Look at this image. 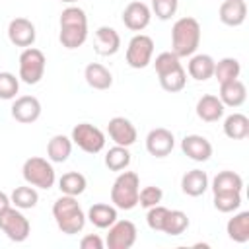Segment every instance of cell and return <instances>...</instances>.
I'll return each mask as SVG.
<instances>
[{
  "label": "cell",
  "mask_w": 249,
  "mask_h": 249,
  "mask_svg": "<svg viewBox=\"0 0 249 249\" xmlns=\"http://www.w3.org/2000/svg\"><path fill=\"white\" fill-rule=\"evenodd\" d=\"M58 41L64 49H80L88 39V16L78 6H68L60 14Z\"/></svg>",
  "instance_id": "obj_1"
},
{
  "label": "cell",
  "mask_w": 249,
  "mask_h": 249,
  "mask_svg": "<svg viewBox=\"0 0 249 249\" xmlns=\"http://www.w3.org/2000/svg\"><path fill=\"white\" fill-rule=\"evenodd\" d=\"M200 35L202 31L196 18H179L171 27V53H175L179 58L193 56L200 45Z\"/></svg>",
  "instance_id": "obj_2"
},
{
  "label": "cell",
  "mask_w": 249,
  "mask_h": 249,
  "mask_svg": "<svg viewBox=\"0 0 249 249\" xmlns=\"http://www.w3.org/2000/svg\"><path fill=\"white\" fill-rule=\"evenodd\" d=\"M53 218L58 226V230L66 235H76L86 226V214L78 202L76 196L62 195L53 204Z\"/></svg>",
  "instance_id": "obj_3"
},
{
  "label": "cell",
  "mask_w": 249,
  "mask_h": 249,
  "mask_svg": "<svg viewBox=\"0 0 249 249\" xmlns=\"http://www.w3.org/2000/svg\"><path fill=\"white\" fill-rule=\"evenodd\" d=\"M140 177L134 171H121L111 187V202L117 210H132L138 204Z\"/></svg>",
  "instance_id": "obj_4"
},
{
  "label": "cell",
  "mask_w": 249,
  "mask_h": 249,
  "mask_svg": "<svg viewBox=\"0 0 249 249\" xmlns=\"http://www.w3.org/2000/svg\"><path fill=\"white\" fill-rule=\"evenodd\" d=\"M21 175H23L25 183L35 187V189L49 191L56 183V173H54L53 161L45 160V158H39V156H31L23 161Z\"/></svg>",
  "instance_id": "obj_5"
},
{
  "label": "cell",
  "mask_w": 249,
  "mask_h": 249,
  "mask_svg": "<svg viewBox=\"0 0 249 249\" xmlns=\"http://www.w3.org/2000/svg\"><path fill=\"white\" fill-rule=\"evenodd\" d=\"M45 66H47V58H45L43 51H39L35 47H27L19 54V76L18 78L23 84L35 86L45 76Z\"/></svg>",
  "instance_id": "obj_6"
},
{
  "label": "cell",
  "mask_w": 249,
  "mask_h": 249,
  "mask_svg": "<svg viewBox=\"0 0 249 249\" xmlns=\"http://www.w3.org/2000/svg\"><path fill=\"white\" fill-rule=\"evenodd\" d=\"M0 230L6 233V237L10 241L21 243L29 237L31 231V224L29 220L23 216V212L16 206H8L6 210L0 212Z\"/></svg>",
  "instance_id": "obj_7"
},
{
  "label": "cell",
  "mask_w": 249,
  "mask_h": 249,
  "mask_svg": "<svg viewBox=\"0 0 249 249\" xmlns=\"http://www.w3.org/2000/svg\"><path fill=\"white\" fill-rule=\"evenodd\" d=\"M70 140L82 152L91 154V156L93 154H99L105 148V134H103V130L97 128V126H93L91 123H78L72 128Z\"/></svg>",
  "instance_id": "obj_8"
},
{
  "label": "cell",
  "mask_w": 249,
  "mask_h": 249,
  "mask_svg": "<svg viewBox=\"0 0 249 249\" xmlns=\"http://www.w3.org/2000/svg\"><path fill=\"white\" fill-rule=\"evenodd\" d=\"M152 56H154V41L150 35H144V33H136L130 41H128V47H126V64L130 68H146L150 62H152Z\"/></svg>",
  "instance_id": "obj_9"
},
{
  "label": "cell",
  "mask_w": 249,
  "mask_h": 249,
  "mask_svg": "<svg viewBox=\"0 0 249 249\" xmlns=\"http://www.w3.org/2000/svg\"><path fill=\"white\" fill-rule=\"evenodd\" d=\"M107 230L109 233L105 237V245L109 249H130L136 243L138 230L130 220H115Z\"/></svg>",
  "instance_id": "obj_10"
},
{
  "label": "cell",
  "mask_w": 249,
  "mask_h": 249,
  "mask_svg": "<svg viewBox=\"0 0 249 249\" xmlns=\"http://www.w3.org/2000/svg\"><path fill=\"white\" fill-rule=\"evenodd\" d=\"M175 148V136L171 130L163 128V126H158V128H152L146 136V150L150 156L154 158H165L173 152Z\"/></svg>",
  "instance_id": "obj_11"
},
{
  "label": "cell",
  "mask_w": 249,
  "mask_h": 249,
  "mask_svg": "<svg viewBox=\"0 0 249 249\" xmlns=\"http://www.w3.org/2000/svg\"><path fill=\"white\" fill-rule=\"evenodd\" d=\"M150 19H152V10L148 8V4H144L140 0H134V2L126 4L124 10H123V23L130 31L146 29L150 25Z\"/></svg>",
  "instance_id": "obj_12"
},
{
  "label": "cell",
  "mask_w": 249,
  "mask_h": 249,
  "mask_svg": "<svg viewBox=\"0 0 249 249\" xmlns=\"http://www.w3.org/2000/svg\"><path fill=\"white\" fill-rule=\"evenodd\" d=\"M35 37H37L35 25L27 18H14L8 23V39L12 45L27 49V47H33Z\"/></svg>",
  "instance_id": "obj_13"
},
{
  "label": "cell",
  "mask_w": 249,
  "mask_h": 249,
  "mask_svg": "<svg viewBox=\"0 0 249 249\" xmlns=\"http://www.w3.org/2000/svg\"><path fill=\"white\" fill-rule=\"evenodd\" d=\"M107 134L117 146H132L138 138L136 126L126 117H113L107 123Z\"/></svg>",
  "instance_id": "obj_14"
},
{
  "label": "cell",
  "mask_w": 249,
  "mask_h": 249,
  "mask_svg": "<svg viewBox=\"0 0 249 249\" xmlns=\"http://www.w3.org/2000/svg\"><path fill=\"white\" fill-rule=\"evenodd\" d=\"M12 117L21 124L35 123L41 117V101L35 95L16 97V101L12 103Z\"/></svg>",
  "instance_id": "obj_15"
},
{
  "label": "cell",
  "mask_w": 249,
  "mask_h": 249,
  "mask_svg": "<svg viewBox=\"0 0 249 249\" xmlns=\"http://www.w3.org/2000/svg\"><path fill=\"white\" fill-rule=\"evenodd\" d=\"M121 49V35L109 27V25H101L95 29L93 35V51L99 56H113L117 54Z\"/></svg>",
  "instance_id": "obj_16"
},
{
  "label": "cell",
  "mask_w": 249,
  "mask_h": 249,
  "mask_svg": "<svg viewBox=\"0 0 249 249\" xmlns=\"http://www.w3.org/2000/svg\"><path fill=\"white\" fill-rule=\"evenodd\" d=\"M181 150L183 154L193 160V161H208L212 156V144L208 138L200 134H187L181 140Z\"/></svg>",
  "instance_id": "obj_17"
},
{
  "label": "cell",
  "mask_w": 249,
  "mask_h": 249,
  "mask_svg": "<svg viewBox=\"0 0 249 249\" xmlns=\"http://www.w3.org/2000/svg\"><path fill=\"white\" fill-rule=\"evenodd\" d=\"M218 18L224 25L237 27L247 18V4L245 0H224L218 10Z\"/></svg>",
  "instance_id": "obj_18"
},
{
  "label": "cell",
  "mask_w": 249,
  "mask_h": 249,
  "mask_svg": "<svg viewBox=\"0 0 249 249\" xmlns=\"http://www.w3.org/2000/svg\"><path fill=\"white\" fill-rule=\"evenodd\" d=\"M195 109H196V117L200 121H204V123H216V121H220L224 117V111H226V107L220 101V97L218 95H212V93L202 95L196 101V107Z\"/></svg>",
  "instance_id": "obj_19"
},
{
  "label": "cell",
  "mask_w": 249,
  "mask_h": 249,
  "mask_svg": "<svg viewBox=\"0 0 249 249\" xmlns=\"http://www.w3.org/2000/svg\"><path fill=\"white\" fill-rule=\"evenodd\" d=\"M220 101L224 103V107H241L247 99V88L245 84L237 78V80H230L220 84Z\"/></svg>",
  "instance_id": "obj_20"
},
{
  "label": "cell",
  "mask_w": 249,
  "mask_h": 249,
  "mask_svg": "<svg viewBox=\"0 0 249 249\" xmlns=\"http://www.w3.org/2000/svg\"><path fill=\"white\" fill-rule=\"evenodd\" d=\"M214 58L210 56V54H204V53H200V54H193V56H189V64H187V72H189V76L193 78V80H196V82H206V80H210L212 78V74H214Z\"/></svg>",
  "instance_id": "obj_21"
},
{
  "label": "cell",
  "mask_w": 249,
  "mask_h": 249,
  "mask_svg": "<svg viewBox=\"0 0 249 249\" xmlns=\"http://www.w3.org/2000/svg\"><path fill=\"white\" fill-rule=\"evenodd\" d=\"M210 187L208 175L202 169H191L181 177V191L187 196H200Z\"/></svg>",
  "instance_id": "obj_22"
},
{
  "label": "cell",
  "mask_w": 249,
  "mask_h": 249,
  "mask_svg": "<svg viewBox=\"0 0 249 249\" xmlns=\"http://www.w3.org/2000/svg\"><path fill=\"white\" fill-rule=\"evenodd\" d=\"M117 208L113 204H107V202H95L89 206L88 214H86V220H89L95 228L99 230H107L115 220H117Z\"/></svg>",
  "instance_id": "obj_23"
},
{
  "label": "cell",
  "mask_w": 249,
  "mask_h": 249,
  "mask_svg": "<svg viewBox=\"0 0 249 249\" xmlns=\"http://www.w3.org/2000/svg\"><path fill=\"white\" fill-rule=\"evenodd\" d=\"M84 78L93 89H109L113 86V74L99 62H89L84 70Z\"/></svg>",
  "instance_id": "obj_24"
},
{
  "label": "cell",
  "mask_w": 249,
  "mask_h": 249,
  "mask_svg": "<svg viewBox=\"0 0 249 249\" xmlns=\"http://www.w3.org/2000/svg\"><path fill=\"white\" fill-rule=\"evenodd\" d=\"M226 233L235 243H247L249 241V212L241 210L233 214V218H230L226 224Z\"/></svg>",
  "instance_id": "obj_25"
},
{
  "label": "cell",
  "mask_w": 249,
  "mask_h": 249,
  "mask_svg": "<svg viewBox=\"0 0 249 249\" xmlns=\"http://www.w3.org/2000/svg\"><path fill=\"white\" fill-rule=\"evenodd\" d=\"M224 134L230 140H243L249 136V117L243 113H231L224 119Z\"/></svg>",
  "instance_id": "obj_26"
},
{
  "label": "cell",
  "mask_w": 249,
  "mask_h": 249,
  "mask_svg": "<svg viewBox=\"0 0 249 249\" xmlns=\"http://www.w3.org/2000/svg\"><path fill=\"white\" fill-rule=\"evenodd\" d=\"M212 193H241L243 191V179L235 171H220L212 179Z\"/></svg>",
  "instance_id": "obj_27"
},
{
  "label": "cell",
  "mask_w": 249,
  "mask_h": 249,
  "mask_svg": "<svg viewBox=\"0 0 249 249\" xmlns=\"http://www.w3.org/2000/svg\"><path fill=\"white\" fill-rule=\"evenodd\" d=\"M72 154V140L64 134H54L47 144V158L53 163H62Z\"/></svg>",
  "instance_id": "obj_28"
},
{
  "label": "cell",
  "mask_w": 249,
  "mask_h": 249,
  "mask_svg": "<svg viewBox=\"0 0 249 249\" xmlns=\"http://www.w3.org/2000/svg\"><path fill=\"white\" fill-rule=\"evenodd\" d=\"M239 74H241V64H239L237 58L226 56V58H220L218 62H214V74H212V78H216L220 84L230 82V80H237Z\"/></svg>",
  "instance_id": "obj_29"
},
{
  "label": "cell",
  "mask_w": 249,
  "mask_h": 249,
  "mask_svg": "<svg viewBox=\"0 0 249 249\" xmlns=\"http://www.w3.org/2000/svg\"><path fill=\"white\" fill-rule=\"evenodd\" d=\"M86 187H88V181L80 171H68L58 179L60 193L68 196H80L86 191Z\"/></svg>",
  "instance_id": "obj_30"
},
{
  "label": "cell",
  "mask_w": 249,
  "mask_h": 249,
  "mask_svg": "<svg viewBox=\"0 0 249 249\" xmlns=\"http://www.w3.org/2000/svg\"><path fill=\"white\" fill-rule=\"evenodd\" d=\"M10 200H12V206L19 208V210H29L33 206H37L39 202V193L35 187L31 185H23V187H16L10 195Z\"/></svg>",
  "instance_id": "obj_31"
},
{
  "label": "cell",
  "mask_w": 249,
  "mask_h": 249,
  "mask_svg": "<svg viewBox=\"0 0 249 249\" xmlns=\"http://www.w3.org/2000/svg\"><path fill=\"white\" fill-rule=\"evenodd\" d=\"M105 165L111 171H124L130 165V152L126 146H113L105 154Z\"/></svg>",
  "instance_id": "obj_32"
},
{
  "label": "cell",
  "mask_w": 249,
  "mask_h": 249,
  "mask_svg": "<svg viewBox=\"0 0 249 249\" xmlns=\"http://www.w3.org/2000/svg\"><path fill=\"white\" fill-rule=\"evenodd\" d=\"M189 228V216L183 210H169L163 222L161 231L167 235H181Z\"/></svg>",
  "instance_id": "obj_33"
},
{
  "label": "cell",
  "mask_w": 249,
  "mask_h": 249,
  "mask_svg": "<svg viewBox=\"0 0 249 249\" xmlns=\"http://www.w3.org/2000/svg\"><path fill=\"white\" fill-rule=\"evenodd\" d=\"M158 78H160L161 89H165L169 93H177L187 86V72H185L183 66H179V68H175V70H171L167 74H161Z\"/></svg>",
  "instance_id": "obj_34"
},
{
  "label": "cell",
  "mask_w": 249,
  "mask_h": 249,
  "mask_svg": "<svg viewBox=\"0 0 249 249\" xmlns=\"http://www.w3.org/2000/svg\"><path fill=\"white\" fill-rule=\"evenodd\" d=\"M212 202L218 212L230 214L241 206V193H216Z\"/></svg>",
  "instance_id": "obj_35"
},
{
  "label": "cell",
  "mask_w": 249,
  "mask_h": 249,
  "mask_svg": "<svg viewBox=\"0 0 249 249\" xmlns=\"http://www.w3.org/2000/svg\"><path fill=\"white\" fill-rule=\"evenodd\" d=\"M19 93V78L12 72H0V99L10 101Z\"/></svg>",
  "instance_id": "obj_36"
},
{
  "label": "cell",
  "mask_w": 249,
  "mask_h": 249,
  "mask_svg": "<svg viewBox=\"0 0 249 249\" xmlns=\"http://www.w3.org/2000/svg\"><path fill=\"white\" fill-rule=\"evenodd\" d=\"M181 62H179V56L171 51H165V53H160L154 60V68H156V74L161 76V74H167L175 68H179Z\"/></svg>",
  "instance_id": "obj_37"
},
{
  "label": "cell",
  "mask_w": 249,
  "mask_h": 249,
  "mask_svg": "<svg viewBox=\"0 0 249 249\" xmlns=\"http://www.w3.org/2000/svg\"><path fill=\"white\" fill-rule=\"evenodd\" d=\"M161 198H163V191L156 185H148V187L140 189V193H138V204L142 208H152V206L160 204Z\"/></svg>",
  "instance_id": "obj_38"
},
{
  "label": "cell",
  "mask_w": 249,
  "mask_h": 249,
  "mask_svg": "<svg viewBox=\"0 0 249 249\" xmlns=\"http://www.w3.org/2000/svg\"><path fill=\"white\" fill-rule=\"evenodd\" d=\"M179 8V0H152V12L158 19H171Z\"/></svg>",
  "instance_id": "obj_39"
},
{
  "label": "cell",
  "mask_w": 249,
  "mask_h": 249,
  "mask_svg": "<svg viewBox=\"0 0 249 249\" xmlns=\"http://www.w3.org/2000/svg\"><path fill=\"white\" fill-rule=\"evenodd\" d=\"M167 212H169V208H165V206H161V204H156V206L148 208V214H146V224H148V228H150L152 231H161Z\"/></svg>",
  "instance_id": "obj_40"
},
{
  "label": "cell",
  "mask_w": 249,
  "mask_h": 249,
  "mask_svg": "<svg viewBox=\"0 0 249 249\" xmlns=\"http://www.w3.org/2000/svg\"><path fill=\"white\" fill-rule=\"evenodd\" d=\"M80 247H82V249H103V247H105V241H103L97 233H88V235L82 237Z\"/></svg>",
  "instance_id": "obj_41"
},
{
  "label": "cell",
  "mask_w": 249,
  "mask_h": 249,
  "mask_svg": "<svg viewBox=\"0 0 249 249\" xmlns=\"http://www.w3.org/2000/svg\"><path fill=\"white\" fill-rule=\"evenodd\" d=\"M8 206H12V200H10V196H8L4 191H0V212L6 210Z\"/></svg>",
  "instance_id": "obj_42"
},
{
  "label": "cell",
  "mask_w": 249,
  "mask_h": 249,
  "mask_svg": "<svg viewBox=\"0 0 249 249\" xmlns=\"http://www.w3.org/2000/svg\"><path fill=\"white\" fill-rule=\"evenodd\" d=\"M58 2H66V4H72V2H76V0H58Z\"/></svg>",
  "instance_id": "obj_43"
}]
</instances>
